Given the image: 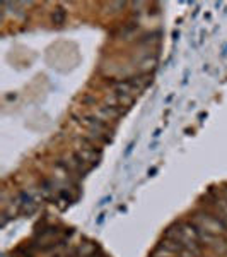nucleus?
Returning <instances> with one entry per match:
<instances>
[{
  "mask_svg": "<svg viewBox=\"0 0 227 257\" xmlns=\"http://www.w3.org/2000/svg\"><path fill=\"white\" fill-rule=\"evenodd\" d=\"M161 134H162V129H155V130L152 132V139H155V141H157L159 137H161Z\"/></svg>",
  "mask_w": 227,
  "mask_h": 257,
  "instance_id": "6",
  "label": "nucleus"
},
{
  "mask_svg": "<svg viewBox=\"0 0 227 257\" xmlns=\"http://www.w3.org/2000/svg\"><path fill=\"white\" fill-rule=\"evenodd\" d=\"M149 149H150V151H155V149H157V141L152 142V144H149Z\"/></svg>",
  "mask_w": 227,
  "mask_h": 257,
  "instance_id": "9",
  "label": "nucleus"
},
{
  "mask_svg": "<svg viewBox=\"0 0 227 257\" xmlns=\"http://www.w3.org/2000/svg\"><path fill=\"white\" fill-rule=\"evenodd\" d=\"M190 74H191V69H184V72H183V79H181V86H186V84L190 83Z\"/></svg>",
  "mask_w": 227,
  "mask_h": 257,
  "instance_id": "3",
  "label": "nucleus"
},
{
  "mask_svg": "<svg viewBox=\"0 0 227 257\" xmlns=\"http://www.w3.org/2000/svg\"><path fill=\"white\" fill-rule=\"evenodd\" d=\"M205 39H207V31H205V29H201V31H200V38H198V46H201Z\"/></svg>",
  "mask_w": 227,
  "mask_h": 257,
  "instance_id": "4",
  "label": "nucleus"
},
{
  "mask_svg": "<svg viewBox=\"0 0 227 257\" xmlns=\"http://www.w3.org/2000/svg\"><path fill=\"white\" fill-rule=\"evenodd\" d=\"M201 70H203V72H208V70H210V65H208V64H205V65H203V69H201Z\"/></svg>",
  "mask_w": 227,
  "mask_h": 257,
  "instance_id": "13",
  "label": "nucleus"
},
{
  "mask_svg": "<svg viewBox=\"0 0 227 257\" xmlns=\"http://www.w3.org/2000/svg\"><path fill=\"white\" fill-rule=\"evenodd\" d=\"M111 199H113V197L111 196H106V197H103V199H101V200H99V207H103V206H106L108 204V202H111Z\"/></svg>",
  "mask_w": 227,
  "mask_h": 257,
  "instance_id": "5",
  "label": "nucleus"
},
{
  "mask_svg": "<svg viewBox=\"0 0 227 257\" xmlns=\"http://www.w3.org/2000/svg\"><path fill=\"white\" fill-rule=\"evenodd\" d=\"M155 171H157V168H152V170H149V177H154Z\"/></svg>",
  "mask_w": 227,
  "mask_h": 257,
  "instance_id": "12",
  "label": "nucleus"
},
{
  "mask_svg": "<svg viewBox=\"0 0 227 257\" xmlns=\"http://www.w3.org/2000/svg\"><path fill=\"white\" fill-rule=\"evenodd\" d=\"M172 98H174V93H171V94H167V98L164 100V105H169V103L172 101Z\"/></svg>",
  "mask_w": 227,
  "mask_h": 257,
  "instance_id": "8",
  "label": "nucleus"
},
{
  "mask_svg": "<svg viewBox=\"0 0 227 257\" xmlns=\"http://www.w3.org/2000/svg\"><path fill=\"white\" fill-rule=\"evenodd\" d=\"M135 144H137V141L133 139L132 142H130L128 146H126V149H125V154H123V158H125V160H126V158H130V154L133 152V148H135Z\"/></svg>",
  "mask_w": 227,
  "mask_h": 257,
  "instance_id": "2",
  "label": "nucleus"
},
{
  "mask_svg": "<svg viewBox=\"0 0 227 257\" xmlns=\"http://www.w3.org/2000/svg\"><path fill=\"white\" fill-rule=\"evenodd\" d=\"M220 55H222V57H225V55H227V43L224 45V48H222V53H220Z\"/></svg>",
  "mask_w": 227,
  "mask_h": 257,
  "instance_id": "11",
  "label": "nucleus"
},
{
  "mask_svg": "<svg viewBox=\"0 0 227 257\" xmlns=\"http://www.w3.org/2000/svg\"><path fill=\"white\" fill-rule=\"evenodd\" d=\"M172 39H174V41L179 39V31H174V33H172Z\"/></svg>",
  "mask_w": 227,
  "mask_h": 257,
  "instance_id": "10",
  "label": "nucleus"
},
{
  "mask_svg": "<svg viewBox=\"0 0 227 257\" xmlns=\"http://www.w3.org/2000/svg\"><path fill=\"white\" fill-rule=\"evenodd\" d=\"M104 218H106V213H104V211H103V213H101V214H99V216H98V219H96V225H103Z\"/></svg>",
  "mask_w": 227,
  "mask_h": 257,
  "instance_id": "7",
  "label": "nucleus"
},
{
  "mask_svg": "<svg viewBox=\"0 0 227 257\" xmlns=\"http://www.w3.org/2000/svg\"><path fill=\"white\" fill-rule=\"evenodd\" d=\"M79 122L82 123V125L89 127L90 130H94L96 134H101V132H104L108 129L106 122H103V120H99L98 117H87V115H84V117H80V120Z\"/></svg>",
  "mask_w": 227,
  "mask_h": 257,
  "instance_id": "1",
  "label": "nucleus"
}]
</instances>
